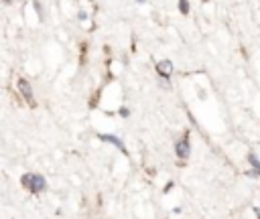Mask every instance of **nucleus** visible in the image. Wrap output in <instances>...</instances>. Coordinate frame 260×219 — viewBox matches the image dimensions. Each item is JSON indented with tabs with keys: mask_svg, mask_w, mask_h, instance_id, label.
I'll list each match as a JSON object with an SVG mask.
<instances>
[{
	"mask_svg": "<svg viewBox=\"0 0 260 219\" xmlns=\"http://www.w3.org/2000/svg\"><path fill=\"white\" fill-rule=\"evenodd\" d=\"M20 182H22V187L28 189L32 195H39V193H43V191L47 189L45 176H43V174H37V172H26V174H22Z\"/></svg>",
	"mask_w": 260,
	"mask_h": 219,
	"instance_id": "f257e3e1",
	"label": "nucleus"
},
{
	"mask_svg": "<svg viewBox=\"0 0 260 219\" xmlns=\"http://www.w3.org/2000/svg\"><path fill=\"white\" fill-rule=\"evenodd\" d=\"M175 154L179 160H187L191 154V140H189V132H185L177 142H175Z\"/></svg>",
	"mask_w": 260,
	"mask_h": 219,
	"instance_id": "f03ea898",
	"label": "nucleus"
},
{
	"mask_svg": "<svg viewBox=\"0 0 260 219\" xmlns=\"http://www.w3.org/2000/svg\"><path fill=\"white\" fill-rule=\"evenodd\" d=\"M16 87H18V93L24 97V101L28 103V105H35V95H32V87H30V83L24 79V77H18V81H16Z\"/></svg>",
	"mask_w": 260,
	"mask_h": 219,
	"instance_id": "7ed1b4c3",
	"label": "nucleus"
},
{
	"mask_svg": "<svg viewBox=\"0 0 260 219\" xmlns=\"http://www.w3.org/2000/svg\"><path fill=\"white\" fill-rule=\"evenodd\" d=\"M156 73H158L160 79H169V77L173 75V63H171L169 59L158 61V63H156Z\"/></svg>",
	"mask_w": 260,
	"mask_h": 219,
	"instance_id": "20e7f679",
	"label": "nucleus"
},
{
	"mask_svg": "<svg viewBox=\"0 0 260 219\" xmlns=\"http://www.w3.org/2000/svg\"><path fill=\"white\" fill-rule=\"evenodd\" d=\"M98 138L102 140V142H108V144H114L122 154H126V146H124V142L118 138V136H114V134H98Z\"/></svg>",
	"mask_w": 260,
	"mask_h": 219,
	"instance_id": "39448f33",
	"label": "nucleus"
},
{
	"mask_svg": "<svg viewBox=\"0 0 260 219\" xmlns=\"http://www.w3.org/2000/svg\"><path fill=\"white\" fill-rule=\"evenodd\" d=\"M248 162H250V166H252V172H248V174H258V176H260V160H258V156H256L254 152L248 154Z\"/></svg>",
	"mask_w": 260,
	"mask_h": 219,
	"instance_id": "423d86ee",
	"label": "nucleus"
},
{
	"mask_svg": "<svg viewBox=\"0 0 260 219\" xmlns=\"http://www.w3.org/2000/svg\"><path fill=\"white\" fill-rule=\"evenodd\" d=\"M179 10L181 14H189V0H179Z\"/></svg>",
	"mask_w": 260,
	"mask_h": 219,
	"instance_id": "0eeeda50",
	"label": "nucleus"
},
{
	"mask_svg": "<svg viewBox=\"0 0 260 219\" xmlns=\"http://www.w3.org/2000/svg\"><path fill=\"white\" fill-rule=\"evenodd\" d=\"M32 6H35V10H37V14H39V18H43V10H41V4H39V2L35 0V2H32Z\"/></svg>",
	"mask_w": 260,
	"mask_h": 219,
	"instance_id": "6e6552de",
	"label": "nucleus"
},
{
	"mask_svg": "<svg viewBox=\"0 0 260 219\" xmlns=\"http://www.w3.org/2000/svg\"><path fill=\"white\" fill-rule=\"evenodd\" d=\"M120 116H122V118H128V116H130V110H128L126 105H122V107H120Z\"/></svg>",
	"mask_w": 260,
	"mask_h": 219,
	"instance_id": "1a4fd4ad",
	"label": "nucleus"
},
{
	"mask_svg": "<svg viewBox=\"0 0 260 219\" xmlns=\"http://www.w3.org/2000/svg\"><path fill=\"white\" fill-rule=\"evenodd\" d=\"M77 16H79V20H85V18H87V12H83V10H79V14H77Z\"/></svg>",
	"mask_w": 260,
	"mask_h": 219,
	"instance_id": "9d476101",
	"label": "nucleus"
},
{
	"mask_svg": "<svg viewBox=\"0 0 260 219\" xmlns=\"http://www.w3.org/2000/svg\"><path fill=\"white\" fill-rule=\"evenodd\" d=\"M254 213H256V219H260V207H254Z\"/></svg>",
	"mask_w": 260,
	"mask_h": 219,
	"instance_id": "9b49d317",
	"label": "nucleus"
},
{
	"mask_svg": "<svg viewBox=\"0 0 260 219\" xmlns=\"http://www.w3.org/2000/svg\"><path fill=\"white\" fill-rule=\"evenodd\" d=\"M201 2H207V0H201Z\"/></svg>",
	"mask_w": 260,
	"mask_h": 219,
	"instance_id": "f8f14e48",
	"label": "nucleus"
}]
</instances>
